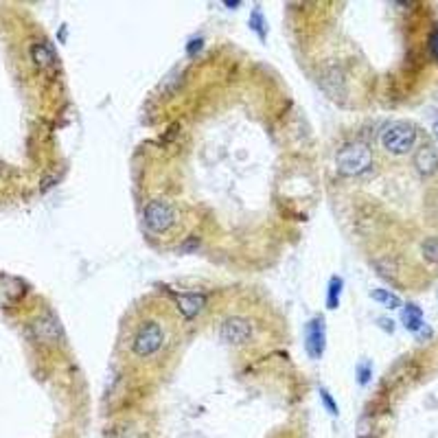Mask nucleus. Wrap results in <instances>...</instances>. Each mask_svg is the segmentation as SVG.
<instances>
[{
  "label": "nucleus",
  "instance_id": "obj_1",
  "mask_svg": "<svg viewBox=\"0 0 438 438\" xmlns=\"http://www.w3.org/2000/svg\"><path fill=\"white\" fill-rule=\"evenodd\" d=\"M417 128L412 123H394V125L386 128L381 134V145L388 154L392 156H405L412 152V147L417 145Z\"/></svg>",
  "mask_w": 438,
  "mask_h": 438
},
{
  "label": "nucleus",
  "instance_id": "obj_2",
  "mask_svg": "<svg viewBox=\"0 0 438 438\" xmlns=\"http://www.w3.org/2000/svg\"><path fill=\"white\" fill-rule=\"evenodd\" d=\"M335 162H338V171L342 175L355 177V175H362L371 169L373 154L364 143H351L342 149V152H338Z\"/></svg>",
  "mask_w": 438,
  "mask_h": 438
},
{
  "label": "nucleus",
  "instance_id": "obj_3",
  "mask_svg": "<svg viewBox=\"0 0 438 438\" xmlns=\"http://www.w3.org/2000/svg\"><path fill=\"white\" fill-rule=\"evenodd\" d=\"M162 342H164V328L158 322L149 320L136 331L132 351L136 358H152V355H156L160 351Z\"/></svg>",
  "mask_w": 438,
  "mask_h": 438
},
{
  "label": "nucleus",
  "instance_id": "obj_4",
  "mask_svg": "<svg viewBox=\"0 0 438 438\" xmlns=\"http://www.w3.org/2000/svg\"><path fill=\"white\" fill-rule=\"evenodd\" d=\"M143 222L147 226V230L156 232V235H162L173 228L175 224V211L169 202L164 200H152L143 211Z\"/></svg>",
  "mask_w": 438,
  "mask_h": 438
},
{
  "label": "nucleus",
  "instance_id": "obj_5",
  "mask_svg": "<svg viewBox=\"0 0 438 438\" xmlns=\"http://www.w3.org/2000/svg\"><path fill=\"white\" fill-rule=\"evenodd\" d=\"M219 333H222V340L228 342V344L232 347H241L245 344V342L252 340V333L254 328L252 324L241 318V316H230L222 322V326H219Z\"/></svg>",
  "mask_w": 438,
  "mask_h": 438
},
{
  "label": "nucleus",
  "instance_id": "obj_6",
  "mask_svg": "<svg viewBox=\"0 0 438 438\" xmlns=\"http://www.w3.org/2000/svg\"><path fill=\"white\" fill-rule=\"evenodd\" d=\"M305 347L313 360H320L324 347H326V322L322 316L309 320L307 324V335H305Z\"/></svg>",
  "mask_w": 438,
  "mask_h": 438
},
{
  "label": "nucleus",
  "instance_id": "obj_7",
  "mask_svg": "<svg viewBox=\"0 0 438 438\" xmlns=\"http://www.w3.org/2000/svg\"><path fill=\"white\" fill-rule=\"evenodd\" d=\"M31 333L40 340L49 344V342H58L64 333V328L60 324V320L53 316V313H42L31 322Z\"/></svg>",
  "mask_w": 438,
  "mask_h": 438
},
{
  "label": "nucleus",
  "instance_id": "obj_8",
  "mask_svg": "<svg viewBox=\"0 0 438 438\" xmlns=\"http://www.w3.org/2000/svg\"><path fill=\"white\" fill-rule=\"evenodd\" d=\"M31 60L42 73H58L60 68L58 53H55V49L49 42H35L31 46Z\"/></svg>",
  "mask_w": 438,
  "mask_h": 438
},
{
  "label": "nucleus",
  "instance_id": "obj_9",
  "mask_svg": "<svg viewBox=\"0 0 438 438\" xmlns=\"http://www.w3.org/2000/svg\"><path fill=\"white\" fill-rule=\"evenodd\" d=\"M204 303H207V300H204V296L198 294V292H184V294L175 296V305H177V309H180V313L186 320L198 318Z\"/></svg>",
  "mask_w": 438,
  "mask_h": 438
},
{
  "label": "nucleus",
  "instance_id": "obj_10",
  "mask_svg": "<svg viewBox=\"0 0 438 438\" xmlns=\"http://www.w3.org/2000/svg\"><path fill=\"white\" fill-rule=\"evenodd\" d=\"M414 167L421 175H434L438 171V154L436 149L426 145L414 154Z\"/></svg>",
  "mask_w": 438,
  "mask_h": 438
},
{
  "label": "nucleus",
  "instance_id": "obj_11",
  "mask_svg": "<svg viewBox=\"0 0 438 438\" xmlns=\"http://www.w3.org/2000/svg\"><path fill=\"white\" fill-rule=\"evenodd\" d=\"M24 294V285L18 279H0V309L18 303Z\"/></svg>",
  "mask_w": 438,
  "mask_h": 438
},
{
  "label": "nucleus",
  "instance_id": "obj_12",
  "mask_svg": "<svg viewBox=\"0 0 438 438\" xmlns=\"http://www.w3.org/2000/svg\"><path fill=\"white\" fill-rule=\"evenodd\" d=\"M401 322H403V326L408 328V331H412V333L421 331V328L426 326V324H423V311H421V307L414 305V303H408L403 307V311H401Z\"/></svg>",
  "mask_w": 438,
  "mask_h": 438
},
{
  "label": "nucleus",
  "instance_id": "obj_13",
  "mask_svg": "<svg viewBox=\"0 0 438 438\" xmlns=\"http://www.w3.org/2000/svg\"><path fill=\"white\" fill-rule=\"evenodd\" d=\"M342 290H344V281H342L340 277H331V281H328V290H326V305H328V309H335L340 305Z\"/></svg>",
  "mask_w": 438,
  "mask_h": 438
},
{
  "label": "nucleus",
  "instance_id": "obj_14",
  "mask_svg": "<svg viewBox=\"0 0 438 438\" xmlns=\"http://www.w3.org/2000/svg\"><path fill=\"white\" fill-rule=\"evenodd\" d=\"M371 296H373L375 303H379V305H383V307H388V309H399V307L403 305V303H401V298L396 296V294H392V292H388V290H373Z\"/></svg>",
  "mask_w": 438,
  "mask_h": 438
},
{
  "label": "nucleus",
  "instance_id": "obj_15",
  "mask_svg": "<svg viewBox=\"0 0 438 438\" xmlns=\"http://www.w3.org/2000/svg\"><path fill=\"white\" fill-rule=\"evenodd\" d=\"M421 252H423V259H426V261L438 263V239L436 237H430V239L423 241Z\"/></svg>",
  "mask_w": 438,
  "mask_h": 438
},
{
  "label": "nucleus",
  "instance_id": "obj_16",
  "mask_svg": "<svg viewBox=\"0 0 438 438\" xmlns=\"http://www.w3.org/2000/svg\"><path fill=\"white\" fill-rule=\"evenodd\" d=\"M250 29L259 37H261V40H265V35H268V24H265V18H263L261 11H252V16H250Z\"/></svg>",
  "mask_w": 438,
  "mask_h": 438
},
{
  "label": "nucleus",
  "instance_id": "obj_17",
  "mask_svg": "<svg viewBox=\"0 0 438 438\" xmlns=\"http://www.w3.org/2000/svg\"><path fill=\"white\" fill-rule=\"evenodd\" d=\"M320 396H322L324 408L328 410V414H331V417H338V414H340V410H338V405H335V399H333L331 394H328V390L320 388Z\"/></svg>",
  "mask_w": 438,
  "mask_h": 438
},
{
  "label": "nucleus",
  "instance_id": "obj_18",
  "mask_svg": "<svg viewBox=\"0 0 438 438\" xmlns=\"http://www.w3.org/2000/svg\"><path fill=\"white\" fill-rule=\"evenodd\" d=\"M371 375L373 373H371V364H368V362L358 366V383H360V386H366V383L371 381Z\"/></svg>",
  "mask_w": 438,
  "mask_h": 438
},
{
  "label": "nucleus",
  "instance_id": "obj_19",
  "mask_svg": "<svg viewBox=\"0 0 438 438\" xmlns=\"http://www.w3.org/2000/svg\"><path fill=\"white\" fill-rule=\"evenodd\" d=\"M202 49H204V40H202V37L191 40V42L186 44V53H189V55H198Z\"/></svg>",
  "mask_w": 438,
  "mask_h": 438
},
{
  "label": "nucleus",
  "instance_id": "obj_20",
  "mask_svg": "<svg viewBox=\"0 0 438 438\" xmlns=\"http://www.w3.org/2000/svg\"><path fill=\"white\" fill-rule=\"evenodd\" d=\"M430 46H432L434 58L438 60V31H434V33H432V37H430Z\"/></svg>",
  "mask_w": 438,
  "mask_h": 438
},
{
  "label": "nucleus",
  "instance_id": "obj_21",
  "mask_svg": "<svg viewBox=\"0 0 438 438\" xmlns=\"http://www.w3.org/2000/svg\"><path fill=\"white\" fill-rule=\"evenodd\" d=\"M198 239H189L186 243H182L184 245V248H182V252H193V250H198Z\"/></svg>",
  "mask_w": 438,
  "mask_h": 438
},
{
  "label": "nucleus",
  "instance_id": "obj_22",
  "mask_svg": "<svg viewBox=\"0 0 438 438\" xmlns=\"http://www.w3.org/2000/svg\"><path fill=\"white\" fill-rule=\"evenodd\" d=\"M379 324L386 328V331H394V324H390L388 320H379Z\"/></svg>",
  "mask_w": 438,
  "mask_h": 438
},
{
  "label": "nucleus",
  "instance_id": "obj_23",
  "mask_svg": "<svg viewBox=\"0 0 438 438\" xmlns=\"http://www.w3.org/2000/svg\"><path fill=\"white\" fill-rule=\"evenodd\" d=\"M436 136H438V123H436Z\"/></svg>",
  "mask_w": 438,
  "mask_h": 438
}]
</instances>
